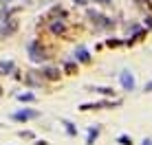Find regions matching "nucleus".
<instances>
[{
  "label": "nucleus",
  "mask_w": 152,
  "mask_h": 145,
  "mask_svg": "<svg viewBox=\"0 0 152 145\" xmlns=\"http://www.w3.org/2000/svg\"><path fill=\"white\" fill-rule=\"evenodd\" d=\"M97 134H99V128H95V130H91V134H88V145H93V141L97 138Z\"/></svg>",
  "instance_id": "nucleus-3"
},
{
  "label": "nucleus",
  "mask_w": 152,
  "mask_h": 145,
  "mask_svg": "<svg viewBox=\"0 0 152 145\" xmlns=\"http://www.w3.org/2000/svg\"><path fill=\"white\" fill-rule=\"evenodd\" d=\"M77 59H80V62H91L88 51H86V49H77Z\"/></svg>",
  "instance_id": "nucleus-2"
},
{
  "label": "nucleus",
  "mask_w": 152,
  "mask_h": 145,
  "mask_svg": "<svg viewBox=\"0 0 152 145\" xmlns=\"http://www.w3.org/2000/svg\"><path fill=\"white\" fill-rule=\"evenodd\" d=\"M119 143L121 145H132V138L130 136H119Z\"/></svg>",
  "instance_id": "nucleus-4"
},
{
  "label": "nucleus",
  "mask_w": 152,
  "mask_h": 145,
  "mask_svg": "<svg viewBox=\"0 0 152 145\" xmlns=\"http://www.w3.org/2000/svg\"><path fill=\"white\" fill-rule=\"evenodd\" d=\"M121 86L126 90H134V77L130 70H121Z\"/></svg>",
  "instance_id": "nucleus-1"
},
{
  "label": "nucleus",
  "mask_w": 152,
  "mask_h": 145,
  "mask_svg": "<svg viewBox=\"0 0 152 145\" xmlns=\"http://www.w3.org/2000/svg\"><path fill=\"white\" fill-rule=\"evenodd\" d=\"M97 92H102V95H113V88H97Z\"/></svg>",
  "instance_id": "nucleus-5"
},
{
  "label": "nucleus",
  "mask_w": 152,
  "mask_h": 145,
  "mask_svg": "<svg viewBox=\"0 0 152 145\" xmlns=\"http://www.w3.org/2000/svg\"><path fill=\"white\" fill-rule=\"evenodd\" d=\"M99 2H108V0H99Z\"/></svg>",
  "instance_id": "nucleus-8"
},
{
  "label": "nucleus",
  "mask_w": 152,
  "mask_h": 145,
  "mask_svg": "<svg viewBox=\"0 0 152 145\" xmlns=\"http://www.w3.org/2000/svg\"><path fill=\"white\" fill-rule=\"evenodd\" d=\"M145 92H152V81H150V84H145Z\"/></svg>",
  "instance_id": "nucleus-6"
},
{
  "label": "nucleus",
  "mask_w": 152,
  "mask_h": 145,
  "mask_svg": "<svg viewBox=\"0 0 152 145\" xmlns=\"http://www.w3.org/2000/svg\"><path fill=\"white\" fill-rule=\"evenodd\" d=\"M143 145H152V141H150V138H145V141H143Z\"/></svg>",
  "instance_id": "nucleus-7"
}]
</instances>
